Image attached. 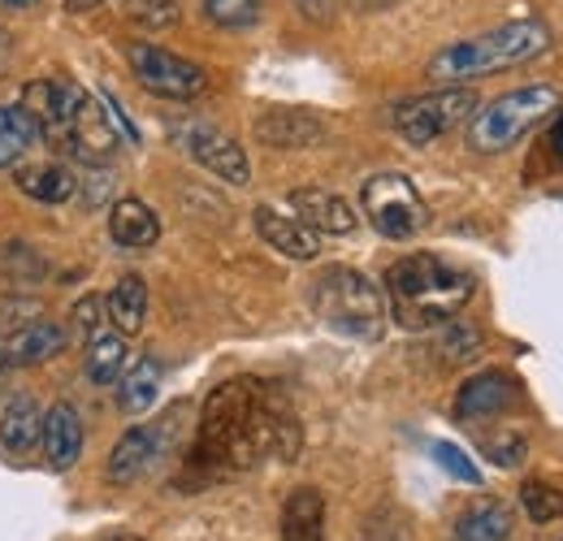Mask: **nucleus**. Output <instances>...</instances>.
I'll use <instances>...</instances> for the list:
<instances>
[{
  "instance_id": "nucleus-1",
  "label": "nucleus",
  "mask_w": 563,
  "mask_h": 541,
  "mask_svg": "<svg viewBox=\"0 0 563 541\" xmlns=\"http://www.w3.org/2000/svg\"><path fill=\"white\" fill-rule=\"evenodd\" d=\"M278 451L282 460L299 455V420L265 382L234 377L221 382L200 411L196 460L209 473H243Z\"/></svg>"
},
{
  "instance_id": "nucleus-2",
  "label": "nucleus",
  "mask_w": 563,
  "mask_h": 541,
  "mask_svg": "<svg viewBox=\"0 0 563 541\" xmlns=\"http://www.w3.org/2000/svg\"><path fill=\"white\" fill-rule=\"evenodd\" d=\"M473 290L477 281L468 269H455L442 256L417 252L386 269V312L404 330L421 334V330H438L455 321V312L473 299Z\"/></svg>"
},
{
  "instance_id": "nucleus-3",
  "label": "nucleus",
  "mask_w": 563,
  "mask_h": 541,
  "mask_svg": "<svg viewBox=\"0 0 563 541\" xmlns=\"http://www.w3.org/2000/svg\"><path fill=\"white\" fill-rule=\"evenodd\" d=\"M547 48H551V31L542 22H507V26H494L486 35L446 44L442 53L429 57L424 74L433 82H442V87H464L473 78H486V74L511 69L520 62H533Z\"/></svg>"
},
{
  "instance_id": "nucleus-4",
  "label": "nucleus",
  "mask_w": 563,
  "mask_h": 541,
  "mask_svg": "<svg viewBox=\"0 0 563 541\" xmlns=\"http://www.w3.org/2000/svg\"><path fill=\"white\" fill-rule=\"evenodd\" d=\"M312 308L317 317L347 334V339H382L386 330V295L373 277H364L360 269L347 265H334L312 281Z\"/></svg>"
},
{
  "instance_id": "nucleus-5",
  "label": "nucleus",
  "mask_w": 563,
  "mask_h": 541,
  "mask_svg": "<svg viewBox=\"0 0 563 541\" xmlns=\"http://www.w3.org/2000/svg\"><path fill=\"white\" fill-rule=\"evenodd\" d=\"M555 109H560V91L555 87H547V82L516 87V91L498 96L486 109L473 113V122H468V147L473 152H507L511 143H520L533 126H542Z\"/></svg>"
},
{
  "instance_id": "nucleus-6",
  "label": "nucleus",
  "mask_w": 563,
  "mask_h": 541,
  "mask_svg": "<svg viewBox=\"0 0 563 541\" xmlns=\"http://www.w3.org/2000/svg\"><path fill=\"white\" fill-rule=\"evenodd\" d=\"M477 91L473 87H438L429 96H412V100H399L390 122L404 143L412 147H429L433 139H442L446 131H455L460 122H468L477 113Z\"/></svg>"
},
{
  "instance_id": "nucleus-7",
  "label": "nucleus",
  "mask_w": 563,
  "mask_h": 541,
  "mask_svg": "<svg viewBox=\"0 0 563 541\" xmlns=\"http://www.w3.org/2000/svg\"><path fill=\"white\" fill-rule=\"evenodd\" d=\"M126 62H131V74L147 96L156 100H200L209 91V74L169 53V48H156V44H131L126 48Z\"/></svg>"
},
{
  "instance_id": "nucleus-8",
  "label": "nucleus",
  "mask_w": 563,
  "mask_h": 541,
  "mask_svg": "<svg viewBox=\"0 0 563 541\" xmlns=\"http://www.w3.org/2000/svg\"><path fill=\"white\" fill-rule=\"evenodd\" d=\"M364 212H368V221H373L377 234L399 239V243L412 239V234H421L424 221H429L421 191L404 174H377V178H368L364 183Z\"/></svg>"
},
{
  "instance_id": "nucleus-9",
  "label": "nucleus",
  "mask_w": 563,
  "mask_h": 541,
  "mask_svg": "<svg viewBox=\"0 0 563 541\" xmlns=\"http://www.w3.org/2000/svg\"><path fill=\"white\" fill-rule=\"evenodd\" d=\"M174 135H178V143L191 152V161H196V165H205L209 174H217L221 183L243 187V183L252 178L247 152L225 135V131H217L212 122H178V126H174Z\"/></svg>"
},
{
  "instance_id": "nucleus-10",
  "label": "nucleus",
  "mask_w": 563,
  "mask_h": 541,
  "mask_svg": "<svg viewBox=\"0 0 563 541\" xmlns=\"http://www.w3.org/2000/svg\"><path fill=\"white\" fill-rule=\"evenodd\" d=\"M78 96L82 87L74 82H62V78H31L22 87V113L35 122V131L44 143H66L74 122V109H78Z\"/></svg>"
},
{
  "instance_id": "nucleus-11",
  "label": "nucleus",
  "mask_w": 563,
  "mask_h": 541,
  "mask_svg": "<svg viewBox=\"0 0 563 541\" xmlns=\"http://www.w3.org/2000/svg\"><path fill=\"white\" fill-rule=\"evenodd\" d=\"M62 152H70L74 161H87V165H100L118 152V131L104 113V104L96 96H78V109H74V122H70V135L62 143Z\"/></svg>"
},
{
  "instance_id": "nucleus-12",
  "label": "nucleus",
  "mask_w": 563,
  "mask_h": 541,
  "mask_svg": "<svg viewBox=\"0 0 563 541\" xmlns=\"http://www.w3.org/2000/svg\"><path fill=\"white\" fill-rule=\"evenodd\" d=\"M165 438H169L165 424H135V429H126V433L118 438V446L109 451L104 476H109L113 485H131V481H140V476L161 460Z\"/></svg>"
},
{
  "instance_id": "nucleus-13",
  "label": "nucleus",
  "mask_w": 563,
  "mask_h": 541,
  "mask_svg": "<svg viewBox=\"0 0 563 541\" xmlns=\"http://www.w3.org/2000/svg\"><path fill=\"white\" fill-rule=\"evenodd\" d=\"M70 346L66 325L57 321H31L13 334L0 339V368H31V364H44L53 355H62Z\"/></svg>"
},
{
  "instance_id": "nucleus-14",
  "label": "nucleus",
  "mask_w": 563,
  "mask_h": 541,
  "mask_svg": "<svg viewBox=\"0 0 563 541\" xmlns=\"http://www.w3.org/2000/svg\"><path fill=\"white\" fill-rule=\"evenodd\" d=\"M252 135L261 139L265 147H312V143L325 139V118H317L308 109H286V104H278V109L256 113Z\"/></svg>"
},
{
  "instance_id": "nucleus-15",
  "label": "nucleus",
  "mask_w": 563,
  "mask_h": 541,
  "mask_svg": "<svg viewBox=\"0 0 563 541\" xmlns=\"http://www.w3.org/2000/svg\"><path fill=\"white\" fill-rule=\"evenodd\" d=\"M82 442H87V433H82V416H78L70 404H53L48 411H44L40 446H44V464H48L53 473H66V468L78 464Z\"/></svg>"
},
{
  "instance_id": "nucleus-16",
  "label": "nucleus",
  "mask_w": 563,
  "mask_h": 541,
  "mask_svg": "<svg viewBox=\"0 0 563 541\" xmlns=\"http://www.w3.org/2000/svg\"><path fill=\"white\" fill-rule=\"evenodd\" d=\"M516 382L507 377V373H477V377H468L464 386H460V395H455V416L460 420H494V416H503L507 407L516 404Z\"/></svg>"
},
{
  "instance_id": "nucleus-17",
  "label": "nucleus",
  "mask_w": 563,
  "mask_h": 541,
  "mask_svg": "<svg viewBox=\"0 0 563 541\" xmlns=\"http://www.w3.org/2000/svg\"><path fill=\"white\" fill-rule=\"evenodd\" d=\"M256 234H261L274 252L290 256V261H317V252H321L317 230H308L299 217H286V212L269 208V203L256 208Z\"/></svg>"
},
{
  "instance_id": "nucleus-18",
  "label": "nucleus",
  "mask_w": 563,
  "mask_h": 541,
  "mask_svg": "<svg viewBox=\"0 0 563 541\" xmlns=\"http://www.w3.org/2000/svg\"><path fill=\"white\" fill-rule=\"evenodd\" d=\"M290 208L317 234H352L355 230V208L343 196H334V191L299 187V191H290Z\"/></svg>"
},
{
  "instance_id": "nucleus-19",
  "label": "nucleus",
  "mask_w": 563,
  "mask_h": 541,
  "mask_svg": "<svg viewBox=\"0 0 563 541\" xmlns=\"http://www.w3.org/2000/svg\"><path fill=\"white\" fill-rule=\"evenodd\" d=\"M109 239H113L118 247L140 252V247H152V243L161 239V221H156V212L143 200L126 196V200H118L109 208Z\"/></svg>"
},
{
  "instance_id": "nucleus-20",
  "label": "nucleus",
  "mask_w": 563,
  "mask_h": 541,
  "mask_svg": "<svg viewBox=\"0 0 563 541\" xmlns=\"http://www.w3.org/2000/svg\"><path fill=\"white\" fill-rule=\"evenodd\" d=\"M282 541H325V498L299 485L282 507Z\"/></svg>"
},
{
  "instance_id": "nucleus-21",
  "label": "nucleus",
  "mask_w": 563,
  "mask_h": 541,
  "mask_svg": "<svg viewBox=\"0 0 563 541\" xmlns=\"http://www.w3.org/2000/svg\"><path fill=\"white\" fill-rule=\"evenodd\" d=\"M40 429H44V411L31 395H18L9 399L0 411V446L9 455H26L40 446Z\"/></svg>"
},
{
  "instance_id": "nucleus-22",
  "label": "nucleus",
  "mask_w": 563,
  "mask_h": 541,
  "mask_svg": "<svg viewBox=\"0 0 563 541\" xmlns=\"http://www.w3.org/2000/svg\"><path fill=\"white\" fill-rule=\"evenodd\" d=\"M511 507L503 498H477L473 507L460 511L455 520V541H507L511 538Z\"/></svg>"
},
{
  "instance_id": "nucleus-23",
  "label": "nucleus",
  "mask_w": 563,
  "mask_h": 541,
  "mask_svg": "<svg viewBox=\"0 0 563 541\" xmlns=\"http://www.w3.org/2000/svg\"><path fill=\"white\" fill-rule=\"evenodd\" d=\"M18 191L31 196L35 203H70L74 191H78V178H74L66 165H18L13 174Z\"/></svg>"
},
{
  "instance_id": "nucleus-24",
  "label": "nucleus",
  "mask_w": 563,
  "mask_h": 541,
  "mask_svg": "<svg viewBox=\"0 0 563 541\" xmlns=\"http://www.w3.org/2000/svg\"><path fill=\"white\" fill-rule=\"evenodd\" d=\"M131 368V342L118 330H100L91 334V346H87V382L91 386H113L122 382V373Z\"/></svg>"
},
{
  "instance_id": "nucleus-25",
  "label": "nucleus",
  "mask_w": 563,
  "mask_h": 541,
  "mask_svg": "<svg viewBox=\"0 0 563 541\" xmlns=\"http://www.w3.org/2000/svg\"><path fill=\"white\" fill-rule=\"evenodd\" d=\"M104 317L113 321L118 334H126V339L140 334L143 321H147V286H143V277H135V273L118 277V286L104 299Z\"/></svg>"
},
{
  "instance_id": "nucleus-26",
  "label": "nucleus",
  "mask_w": 563,
  "mask_h": 541,
  "mask_svg": "<svg viewBox=\"0 0 563 541\" xmlns=\"http://www.w3.org/2000/svg\"><path fill=\"white\" fill-rule=\"evenodd\" d=\"M35 143H40V131L22 113V104H0V169H18Z\"/></svg>"
},
{
  "instance_id": "nucleus-27",
  "label": "nucleus",
  "mask_w": 563,
  "mask_h": 541,
  "mask_svg": "<svg viewBox=\"0 0 563 541\" xmlns=\"http://www.w3.org/2000/svg\"><path fill=\"white\" fill-rule=\"evenodd\" d=\"M122 390H118V404L126 416H143V411H152L156 407V395H161V364L156 360H140V364H131L126 373H122V382H118Z\"/></svg>"
},
{
  "instance_id": "nucleus-28",
  "label": "nucleus",
  "mask_w": 563,
  "mask_h": 541,
  "mask_svg": "<svg viewBox=\"0 0 563 541\" xmlns=\"http://www.w3.org/2000/svg\"><path fill=\"white\" fill-rule=\"evenodd\" d=\"M269 0H205V18L221 31H252L265 22Z\"/></svg>"
},
{
  "instance_id": "nucleus-29",
  "label": "nucleus",
  "mask_w": 563,
  "mask_h": 541,
  "mask_svg": "<svg viewBox=\"0 0 563 541\" xmlns=\"http://www.w3.org/2000/svg\"><path fill=\"white\" fill-rule=\"evenodd\" d=\"M442 334H438V355L446 360V364H468V360H477L482 355V330L477 325H468V321H446V325H438Z\"/></svg>"
},
{
  "instance_id": "nucleus-30",
  "label": "nucleus",
  "mask_w": 563,
  "mask_h": 541,
  "mask_svg": "<svg viewBox=\"0 0 563 541\" xmlns=\"http://www.w3.org/2000/svg\"><path fill=\"white\" fill-rule=\"evenodd\" d=\"M520 507H525V516L533 525H551V520L563 516V494L547 481H525L520 485Z\"/></svg>"
},
{
  "instance_id": "nucleus-31",
  "label": "nucleus",
  "mask_w": 563,
  "mask_h": 541,
  "mask_svg": "<svg viewBox=\"0 0 563 541\" xmlns=\"http://www.w3.org/2000/svg\"><path fill=\"white\" fill-rule=\"evenodd\" d=\"M126 18L143 31H169L183 22V0H126Z\"/></svg>"
},
{
  "instance_id": "nucleus-32",
  "label": "nucleus",
  "mask_w": 563,
  "mask_h": 541,
  "mask_svg": "<svg viewBox=\"0 0 563 541\" xmlns=\"http://www.w3.org/2000/svg\"><path fill=\"white\" fill-rule=\"evenodd\" d=\"M482 451L490 455L498 468H516V464H525L529 442H525L520 433H486V438H482Z\"/></svg>"
},
{
  "instance_id": "nucleus-33",
  "label": "nucleus",
  "mask_w": 563,
  "mask_h": 541,
  "mask_svg": "<svg viewBox=\"0 0 563 541\" xmlns=\"http://www.w3.org/2000/svg\"><path fill=\"white\" fill-rule=\"evenodd\" d=\"M433 460H438L446 473L455 476V481H464V485H477V481H482L477 464H473V460H468L460 446H451V442H438V446H433Z\"/></svg>"
},
{
  "instance_id": "nucleus-34",
  "label": "nucleus",
  "mask_w": 563,
  "mask_h": 541,
  "mask_svg": "<svg viewBox=\"0 0 563 541\" xmlns=\"http://www.w3.org/2000/svg\"><path fill=\"white\" fill-rule=\"evenodd\" d=\"M74 321H78V330H87V334H100V321H104V299H100V295H87V299H78V308H74Z\"/></svg>"
},
{
  "instance_id": "nucleus-35",
  "label": "nucleus",
  "mask_w": 563,
  "mask_h": 541,
  "mask_svg": "<svg viewBox=\"0 0 563 541\" xmlns=\"http://www.w3.org/2000/svg\"><path fill=\"white\" fill-rule=\"evenodd\" d=\"M299 13H308V18H317V22H325L330 13H334V0H290Z\"/></svg>"
},
{
  "instance_id": "nucleus-36",
  "label": "nucleus",
  "mask_w": 563,
  "mask_h": 541,
  "mask_svg": "<svg viewBox=\"0 0 563 541\" xmlns=\"http://www.w3.org/2000/svg\"><path fill=\"white\" fill-rule=\"evenodd\" d=\"M352 9L360 13H382V9H395V4H404V0H347Z\"/></svg>"
},
{
  "instance_id": "nucleus-37",
  "label": "nucleus",
  "mask_w": 563,
  "mask_h": 541,
  "mask_svg": "<svg viewBox=\"0 0 563 541\" xmlns=\"http://www.w3.org/2000/svg\"><path fill=\"white\" fill-rule=\"evenodd\" d=\"M109 0H66V13H87V9H100Z\"/></svg>"
},
{
  "instance_id": "nucleus-38",
  "label": "nucleus",
  "mask_w": 563,
  "mask_h": 541,
  "mask_svg": "<svg viewBox=\"0 0 563 541\" xmlns=\"http://www.w3.org/2000/svg\"><path fill=\"white\" fill-rule=\"evenodd\" d=\"M40 0H0V9H13V13H26V9H35Z\"/></svg>"
},
{
  "instance_id": "nucleus-39",
  "label": "nucleus",
  "mask_w": 563,
  "mask_h": 541,
  "mask_svg": "<svg viewBox=\"0 0 563 541\" xmlns=\"http://www.w3.org/2000/svg\"><path fill=\"white\" fill-rule=\"evenodd\" d=\"M551 147H555V156L563 161V118L555 122V131H551Z\"/></svg>"
},
{
  "instance_id": "nucleus-40",
  "label": "nucleus",
  "mask_w": 563,
  "mask_h": 541,
  "mask_svg": "<svg viewBox=\"0 0 563 541\" xmlns=\"http://www.w3.org/2000/svg\"><path fill=\"white\" fill-rule=\"evenodd\" d=\"M4 57H9V31L0 26V62H4Z\"/></svg>"
},
{
  "instance_id": "nucleus-41",
  "label": "nucleus",
  "mask_w": 563,
  "mask_h": 541,
  "mask_svg": "<svg viewBox=\"0 0 563 541\" xmlns=\"http://www.w3.org/2000/svg\"><path fill=\"white\" fill-rule=\"evenodd\" d=\"M104 541H143V538H135V533H118V538H104Z\"/></svg>"
}]
</instances>
